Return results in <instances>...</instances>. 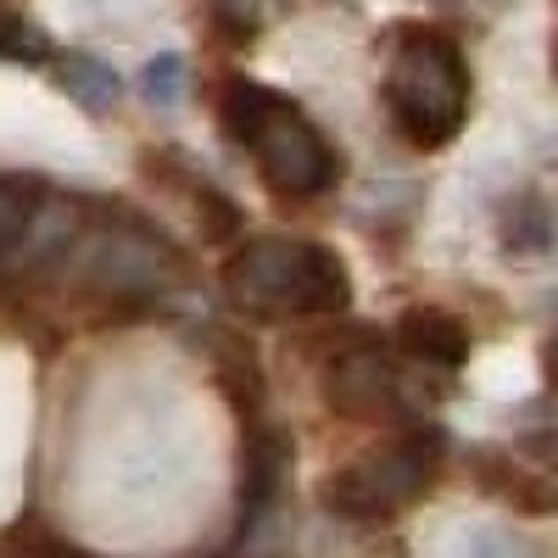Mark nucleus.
<instances>
[{
	"label": "nucleus",
	"mask_w": 558,
	"mask_h": 558,
	"mask_svg": "<svg viewBox=\"0 0 558 558\" xmlns=\"http://www.w3.org/2000/svg\"><path fill=\"white\" fill-rule=\"evenodd\" d=\"M223 123L257 157V173H263V184H268L274 196L313 202L324 191H336L341 162L330 151V140H324L286 96L235 78V84L223 89Z\"/></svg>",
	"instance_id": "obj_1"
},
{
	"label": "nucleus",
	"mask_w": 558,
	"mask_h": 558,
	"mask_svg": "<svg viewBox=\"0 0 558 558\" xmlns=\"http://www.w3.org/2000/svg\"><path fill=\"white\" fill-rule=\"evenodd\" d=\"M223 291H229L235 307L263 313V318L341 313L352 302V274L330 246H318V241L263 235V241H246L223 263Z\"/></svg>",
	"instance_id": "obj_2"
},
{
	"label": "nucleus",
	"mask_w": 558,
	"mask_h": 558,
	"mask_svg": "<svg viewBox=\"0 0 558 558\" xmlns=\"http://www.w3.org/2000/svg\"><path fill=\"white\" fill-rule=\"evenodd\" d=\"M386 107L418 151L458 140L470 118V62L441 28H408L386 62Z\"/></svg>",
	"instance_id": "obj_3"
},
{
	"label": "nucleus",
	"mask_w": 558,
	"mask_h": 558,
	"mask_svg": "<svg viewBox=\"0 0 558 558\" xmlns=\"http://www.w3.org/2000/svg\"><path fill=\"white\" fill-rule=\"evenodd\" d=\"M436 470H441V436L436 430H402L380 447L357 452L352 463H341L336 481L324 486V502L341 520H386L397 508L425 497Z\"/></svg>",
	"instance_id": "obj_4"
},
{
	"label": "nucleus",
	"mask_w": 558,
	"mask_h": 558,
	"mask_svg": "<svg viewBox=\"0 0 558 558\" xmlns=\"http://www.w3.org/2000/svg\"><path fill=\"white\" fill-rule=\"evenodd\" d=\"M78 246V241H73ZM73 268L101 291H168L179 279V263L173 252L140 223H101L78 252H73Z\"/></svg>",
	"instance_id": "obj_5"
},
{
	"label": "nucleus",
	"mask_w": 558,
	"mask_h": 558,
	"mask_svg": "<svg viewBox=\"0 0 558 558\" xmlns=\"http://www.w3.org/2000/svg\"><path fill=\"white\" fill-rule=\"evenodd\" d=\"M397 347L408 357H418L425 368H441V375H452V368L470 363V330L441 313V307H408L397 318Z\"/></svg>",
	"instance_id": "obj_6"
},
{
	"label": "nucleus",
	"mask_w": 558,
	"mask_h": 558,
	"mask_svg": "<svg viewBox=\"0 0 558 558\" xmlns=\"http://www.w3.org/2000/svg\"><path fill=\"white\" fill-rule=\"evenodd\" d=\"M397 368L380 357V352H352L347 363H336V408L347 413H391L397 408Z\"/></svg>",
	"instance_id": "obj_7"
},
{
	"label": "nucleus",
	"mask_w": 558,
	"mask_h": 558,
	"mask_svg": "<svg viewBox=\"0 0 558 558\" xmlns=\"http://www.w3.org/2000/svg\"><path fill=\"white\" fill-rule=\"evenodd\" d=\"M57 84L68 89V96L84 107V112H112V101H118V73L107 68V62H96V57H68L62 68H57Z\"/></svg>",
	"instance_id": "obj_8"
},
{
	"label": "nucleus",
	"mask_w": 558,
	"mask_h": 558,
	"mask_svg": "<svg viewBox=\"0 0 558 558\" xmlns=\"http://www.w3.org/2000/svg\"><path fill=\"white\" fill-rule=\"evenodd\" d=\"M57 45L34 17H23L17 7H0V62H17V68H39L51 62Z\"/></svg>",
	"instance_id": "obj_9"
},
{
	"label": "nucleus",
	"mask_w": 558,
	"mask_h": 558,
	"mask_svg": "<svg viewBox=\"0 0 558 558\" xmlns=\"http://www.w3.org/2000/svg\"><path fill=\"white\" fill-rule=\"evenodd\" d=\"M502 241L514 246V252H547V241H553L547 207L536 196H514V202H508V213H502Z\"/></svg>",
	"instance_id": "obj_10"
},
{
	"label": "nucleus",
	"mask_w": 558,
	"mask_h": 558,
	"mask_svg": "<svg viewBox=\"0 0 558 558\" xmlns=\"http://www.w3.org/2000/svg\"><path fill=\"white\" fill-rule=\"evenodd\" d=\"M34 207H39V202L28 196V184H17V179H0V252L17 246V241L28 235Z\"/></svg>",
	"instance_id": "obj_11"
},
{
	"label": "nucleus",
	"mask_w": 558,
	"mask_h": 558,
	"mask_svg": "<svg viewBox=\"0 0 558 558\" xmlns=\"http://www.w3.org/2000/svg\"><path fill=\"white\" fill-rule=\"evenodd\" d=\"M140 96H146L151 107H173L184 96V62L179 57H157L146 68V78H140Z\"/></svg>",
	"instance_id": "obj_12"
},
{
	"label": "nucleus",
	"mask_w": 558,
	"mask_h": 558,
	"mask_svg": "<svg viewBox=\"0 0 558 558\" xmlns=\"http://www.w3.org/2000/svg\"><path fill=\"white\" fill-rule=\"evenodd\" d=\"M279 7L286 0H213V12L235 28V34H257V28H268L274 17H279Z\"/></svg>",
	"instance_id": "obj_13"
},
{
	"label": "nucleus",
	"mask_w": 558,
	"mask_h": 558,
	"mask_svg": "<svg viewBox=\"0 0 558 558\" xmlns=\"http://www.w3.org/2000/svg\"><path fill=\"white\" fill-rule=\"evenodd\" d=\"M525 458H536L542 470H553V475H558V430H547V436H531V441H525Z\"/></svg>",
	"instance_id": "obj_14"
},
{
	"label": "nucleus",
	"mask_w": 558,
	"mask_h": 558,
	"mask_svg": "<svg viewBox=\"0 0 558 558\" xmlns=\"http://www.w3.org/2000/svg\"><path fill=\"white\" fill-rule=\"evenodd\" d=\"M547 375H553V386H558V336H553V347H547Z\"/></svg>",
	"instance_id": "obj_15"
}]
</instances>
